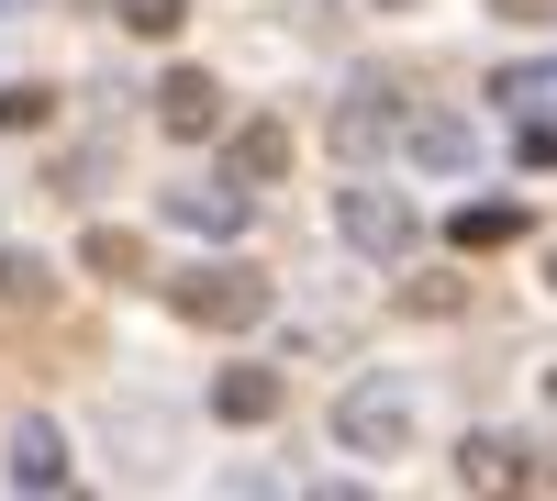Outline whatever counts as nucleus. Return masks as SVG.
<instances>
[{"instance_id":"f257e3e1","label":"nucleus","mask_w":557,"mask_h":501,"mask_svg":"<svg viewBox=\"0 0 557 501\" xmlns=\"http://www.w3.org/2000/svg\"><path fill=\"white\" fill-rule=\"evenodd\" d=\"M168 312H178V324H212V335H246V324L278 312V290L257 279V267L223 256V267H178V279H168Z\"/></svg>"},{"instance_id":"f03ea898","label":"nucleus","mask_w":557,"mask_h":501,"mask_svg":"<svg viewBox=\"0 0 557 501\" xmlns=\"http://www.w3.org/2000/svg\"><path fill=\"white\" fill-rule=\"evenodd\" d=\"M335 223H346V246L368 267H401L412 246H424V212H412L401 190H335Z\"/></svg>"},{"instance_id":"7ed1b4c3","label":"nucleus","mask_w":557,"mask_h":501,"mask_svg":"<svg viewBox=\"0 0 557 501\" xmlns=\"http://www.w3.org/2000/svg\"><path fill=\"white\" fill-rule=\"evenodd\" d=\"M401 123H412V101H401V89L391 78H357L346 89V101H335V156H380V146H401Z\"/></svg>"},{"instance_id":"20e7f679","label":"nucleus","mask_w":557,"mask_h":501,"mask_svg":"<svg viewBox=\"0 0 557 501\" xmlns=\"http://www.w3.org/2000/svg\"><path fill=\"white\" fill-rule=\"evenodd\" d=\"M335 435L357 446V458H380V446H401V435H412V390H391V379H357V390L335 401Z\"/></svg>"},{"instance_id":"39448f33","label":"nucleus","mask_w":557,"mask_h":501,"mask_svg":"<svg viewBox=\"0 0 557 501\" xmlns=\"http://www.w3.org/2000/svg\"><path fill=\"white\" fill-rule=\"evenodd\" d=\"M168 223H178V235H246V178H178V190H168Z\"/></svg>"},{"instance_id":"423d86ee","label":"nucleus","mask_w":557,"mask_h":501,"mask_svg":"<svg viewBox=\"0 0 557 501\" xmlns=\"http://www.w3.org/2000/svg\"><path fill=\"white\" fill-rule=\"evenodd\" d=\"M157 123L178 134V146L223 134V89H212V67H168V78H157Z\"/></svg>"},{"instance_id":"0eeeda50","label":"nucleus","mask_w":557,"mask_h":501,"mask_svg":"<svg viewBox=\"0 0 557 501\" xmlns=\"http://www.w3.org/2000/svg\"><path fill=\"white\" fill-rule=\"evenodd\" d=\"M23 324H57V279H45V256H0V335Z\"/></svg>"},{"instance_id":"6e6552de","label":"nucleus","mask_w":557,"mask_h":501,"mask_svg":"<svg viewBox=\"0 0 557 501\" xmlns=\"http://www.w3.org/2000/svg\"><path fill=\"white\" fill-rule=\"evenodd\" d=\"M278 401H290L278 368H223V379H212V413H223V424H278Z\"/></svg>"},{"instance_id":"1a4fd4ad","label":"nucleus","mask_w":557,"mask_h":501,"mask_svg":"<svg viewBox=\"0 0 557 501\" xmlns=\"http://www.w3.org/2000/svg\"><path fill=\"white\" fill-rule=\"evenodd\" d=\"M12 490H67V435L57 424H12Z\"/></svg>"},{"instance_id":"9d476101","label":"nucleus","mask_w":557,"mask_h":501,"mask_svg":"<svg viewBox=\"0 0 557 501\" xmlns=\"http://www.w3.org/2000/svg\"><path fill=\"white\" fill-rule=\"evenodd\" d=\"M78 267H89V279H146V235H134V223H89V235H78Z\"/></svg>"},{"instance_id":"9b49d317","label":"nucleus","mask_w":557,"mask_h":501,"mask_svg":"<svg viewBox=\"0 0 557 501\" xmlns=\"http://www.w3.org/2000/svg\"><path fill=\"white\" fill-rule=\"evenodd\" d=\"M401 146L424 156V167H469V156H480V123H457V112H412Z\"/></svg>"},{"instance_id":"f8f14e48","label":"nucleus","mask_w":557,"mask_h":501,"mask_svg":"<svg viewBox=\"0 0 557 501\" xmlns=\"http://www.w3.org/2000/svg\"><path fill=\"white\" fill-rule=\"evenodd\" d=\"M278 167H290V123H235V178L246 190H268Z\"/></svg>"},{"instance_id":"ddd939ff","label":"nucleus","mask_w":557,"mask_h":501,"mask_svg":"<svg viewBox=\"0 0 557 501\" xmlns=\"http://www.w3.org/2000/svg\"><path fill=\"white\" fill-rule=\"evenodd\" d=\"M446 235L469 246V256H491V246H513V235H524V201H469V212L446 223Z\"/></svg>"},{"instance_id":"4468645a","label":"nucleus","mask_w":557,"mask_h":501,"mask_svg":"<svg viewBox=\"0 0 557 501\" xmlns=\"http://www.w3.org/2000/svg\"><path fill=\"white\" fill-rule=\"evenodd\" d=\"M513 468H524L513 435H469V446H457V479H469V490H513Z\"/></svg>"},{"instance_id":"2eb2a0df","label":"nucleus","mask_w":557,"mask_h":501,"mask_svg":"<svg viewBox=\"0 0 557 501\" xmlns=\"http://www.w3.org/2000/svg\"><path fill=\"white\" fill-rule=\"evenodd\" d=\"M491 101H502V112H546V101H557V67H502Z\"/></svg>"},{"instance_id":"dca6fc26","label":"nucleus","mask_w":557,"mask_h":501,"mask_svg":"<svg viewBox=\"0 0 557 501\" xmlns=\"http://www.w3.org/2000/svg\"><path fill=\"white\" fill-rule=\"evenodd\" d=\"M45 112H57V89H34V78L0 89V134H45Z\"/></svg>"},{"instance_id":"f3484780","label":"nucleus","mask_w":557,"mask_h":501,"mask_svg":"<svg viewBox=\"0 0 557 501\" xmlns=\"http://www.w3.org/2000/svg\"><path fill=\"white\" fill-rule=\"evenodd\" d=\"M391 301H401V312H457V301H469V290H457V279H401Z\"/></svg>"},{"instance_id":"a211bd4d","label":"nucleus","mask_w":557,"mask_h":501,"mask_svg":"<svg viewBox=\"0 0 557 501\" xmlns=\"http://www.w3.org/2000/svg\"><path fill=\"white\" fill-rule=\"evenodd\" d=\"M123 34H178V0H112Z\"/></svg>"},{"instance_id":"6ab92c4d","label":"nucleus","mask_w":557,"mask_h":501,"mask_svg":"<svg viewBox=\"0 0 557 501\" xmlns=\"http://www.w3.org/2000/svg\"><path fill=\"white\" fill-rule=\"evenodd\" d=\"M524 490H557V446H524V468H513Z\"/></svg>"},{"instance_id":"aec40b11","label":"nucleus","mask_w":557,"mask_h":501,"mask_svg":"<svg viewBox=\"0 0 557 501\" xmlns=\"http://www.w3.org/2000/svg\"><path fill=\"white\" fill-rule=\"evenodd\" d=\"M502 23H557V0H491Z\"/></svg>"},{"instance_id":"412c9836","label":"nucleus","mask_w":557,"mask_h":501,"mask_svg":"<svg viewBox=\"0 0 557 501\" xmlns=\"http://www.w3.org/2000/svg\"><path fill=\"white\" fill-rule=\"evenodd\" d=\"M546 290H557V256H546Z\"/></svg>"},{"instance_id":"4be33fe9","label":"nucleus","mask_w":557,"mask_h":501,"mask_svg":"<svg viewBox=\"0 0 557 501\" xmlns=\"http://www.w3.org/2000/svg\"><path fill=\"white\" fill-rule=\"evenodd\" d=\"M0 12H23V0H0Z\"/></svg>"}]
</instances>
